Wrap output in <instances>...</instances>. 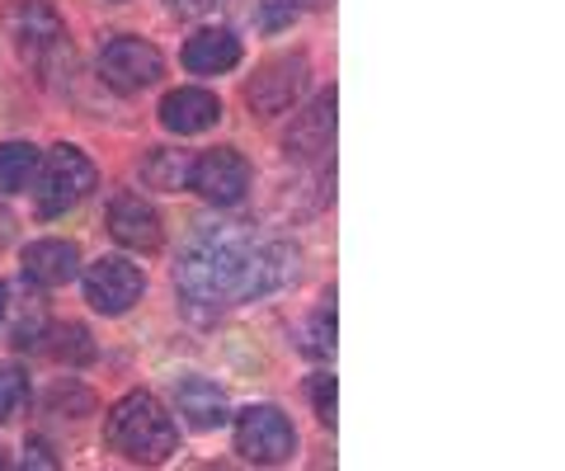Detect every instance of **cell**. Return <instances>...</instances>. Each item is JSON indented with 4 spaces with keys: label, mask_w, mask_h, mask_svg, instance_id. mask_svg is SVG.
I'll return each instance as SVG.
<instances>
[{
    "label": "cell",
    "mask_w": 565,
    "mask_h": 471,
    "mask_svg": "<svg viewBox=\"0 0 565 471\" xmlns=\"http://www.w3.org/2000/svg\"><path fill=\"white\" fill-rule=\"evenodd\" d=\"M330 142H334V90H321L297 114V124L282 132V151L292 161H321V151H330Z\"/></svg>",
    "instance_id": "11"
},
{
    "label": "cell",
    "mask_w": 565,
    "mask_h": 471,
    "mask_svg": "<svg viewBox=\"0 0 565 471\" xmlns=\"http://www.w3.org/2000/svg\"><path fill=\"white\" fill-rule=\"evenodd\" d=\"M170 6L180 10V14H207L212 6H217V0H170Z\"/></svg>",
    "instance_id": "24"
},
{
    "label": "cell",
    "mask_w": 565,
    "mask_h": 471,
    "mask_svg": "<svg viewBox=\"0 0 565 471\" xmlns=\"http://www.w3.org/2000/svg\"><path fill=\"white\" fill-rule=\"evenodd\" d=\"M29 406V373L20 363H0V425Z\"/></svg>",
    "instance_id": "19"
},
{
    "label": "cell",
    "mask_w": 565,
    "mask_h": 471,
    "mask_svg": "<svg viewBox=\"0 0 565 471\" xmlns=\"http://www.w3.org/2000/svg\"><path fill=\"white\" fill-rule=\"evenodd\" d=\"M307 52H288V57H269L245 85V99L259 118H278L282 109H292L297 95L307 90Z\"/></svg>",
    "instance_id": "7"
},
{
    "label": "cell",
    "mask_w": 565,
    "mask_h": 471,
    "mask_svg": "<svg viewBox=\"0 0 565 471\" xmlns=\"http://www.w3.org/2000/svg\"><path fill=\"white\" fill-rule=\"evenodd\" d=\"M95 66H99V81L118 95H137V90H147V85H156L166 76V57L147 39H132V33L104 43Z\"/></svg>",
    "instance_id": "6"
},
{
    "label": "cell",
    "mask_w": 565,
    "mask_h": 471,
    "mask_svg": "<svg viewBox=\"0 0 565 471\" xmlns=\"http://www.w3.org/2000/svg\"><path fill=\"white\" fill-rule=\"evenodd\" d=\"M141 292H147V274H141L132 259H122V255L99 259V265L85 274V302H90L95 311H104V317L128 311Z\"/></svg>",
    "instance_id": "9"
},
{
    "label": "cell",
    "mask_w": 565,
    "mask_h": 471,
    "mask_svg": "<svg viewBox=\"0 0 565 471\" xmlns=\"http://www.w3.org/2000/svg\"><path fill=\"white\" fill-rule=\"evenodd\" d=\"M189 184L199 189V199L212 207H236L250 189V161L232 147H212L207 156H199L189 170Z\"/></svg>",
    "instance_id": "8"
},
{
    "label": "cell",
    "mask_w": 565,
    "mask_h": 471,
    "mask_svg": "<svg viewBox=\"0 0 565 471\" xmlns=\"http://www.w3.org/2000/svg\"><path fill=\"white\" fill-rule=\"evenodd\" d=\"M236 452L255 467H282L297 452V429L278 406H245L236 415Z\"/></svg>",
    "instance_id": "5"
},
{
    "label": "cell",
    "mask_w": 565,
    "mask_h": 471,
    "mask_svg": "<svg viewBox=\"0 0 565 471\" xmlns=\"http://www.w3.org/2000/svg\"><path fill=\"white\" fill-rule=\"evenodd\" d=\"M39 217H62L71 213L85 194L95 189V161L85 156L81 147H71V142H57L47 151V161L39 165Z\"/></svg>",
    "instance_id": "3"
},
{
    "label": "cell",
    "mask_w": 565,
    "mask_h": 471,
    "mask_svg": "<svg viewBox=\"0 0 565 471\" xmlns=\"http://www.w3.org/2000/svg\"><path fill=\"white\" fill-rule=\"evenodd\" d=\"M0 471H10V458H6V448H0Z\"/></svg>",
    "instance_id": "28"
},
{
    "label": "cell",
    "mask_w": 565,
    "mask_h": 471,
    "mask_svg": "<svg viewBox=\"0 0 565 471\" xmlns=\"http://www.w3.org/2000/svg\"><path fill=\"white\" fill-rule=\"evenodd\" d=\"M217 118H222V99L212 90H199V85H184V90H170L161 99V124L180 137L207 132Z\"/></svg>",
    "instance_id": "12"
},
{
    "label": "cell",
    "mask_w": 565,
    "mask_h": 471,
    "mask_svg": "<svg viewBox=\"0 0 565 471\" xmlns=\"http://www.w3.org/2000/svg\"><path fill=\"white\" fill-rule=\"evenodd\" d=\"M297 24V0H259V29L264 33H282Z\"/></svg>",
    "instance_id": "21"
},
{
    "label": "cell",
    "mask_w": 565,
    "mask_h": 471,
    "mask_svg": "<svg viewBox=\"0 0 565 471\" xmlns=\"http://www.w3.org/2000/svg\"><path fill=\"white\" fill-rule=\"evenodd\" d=\"M10 39L20 43V52L29 57V66L39 72L43 81H57L52 76V62H66V29H62V14L47 6V0H20L10 6Z\"/></svg>",
    "instance_id": "4"
},
{
    "label": "cell",
    "mask_w": 565,
    "mask_h": 471,
    "mask_svg": "<svg viewBox=\"0 0 565 471\" xmlns=\"http://www.w3.org/2000/svg\"><path fill=\"white\" fill-rule=\"evenodd\" d=\"M39 147L33 142H6L0 147V194H20L39 174Z\"/></svg>",
    "instance_id": "17"
},
{
    "label": "cell",
    "mask_w": 565,
    "mask_h": 471,
    "mask_svg": "<svg viewBox=\"0 0 565 471\" xmlns=\"http://www.w3.org/2000/svg\"><path fill=\"white\" fill-rule=\"evenodd\" d=\"M109 448L122 452L128 462L141 467H161L174 448H180V429H174L170 410L161 406V396H151L147 387H137L109 410Z\"/></svg>",
    "instance_id": "2"
},
{
    "label": "cell",
    "mask_w": 565,
    "mask_h": 471,
    "mask_svg": "<svg viewBox=\"0 0 565 471\" xmlns=\"http://www.w3.org/2000/svg\"><path fill=\"white\" fill-rule=\"evenodd\" d=\"M20 471H57V452H52L43 439H29V448H24V462H20Z\"/></svg>",
    "instance_id": "23"
},
{
    "label": "cell",
    "mask_w": 565,
    "mask_h": 471,
    "mask_svg": "<svg viewBox=\"0 0 565 471\" xmlns=\"http://www.w3.org/2000/svg\"><path fill=\"white\" fill-rule=\"evenodd\" d=\"M174 406H180V415L193 429H217V425H226V415H232L226 392L207 377H184L180 387H174Z\"/></svg>",
    "instance_id": "15"
},
{
    "label": "cell",
    "mask_w": 565,
    "mask_h": 471,
    "mask_svg": "<svg viewBox=\"0 0 565 471\" xmlns=\"http://www.w3.org/2000/svg\"><path fill=\"white\" fill-rule=\"evenodd\" d=\"M297 269L302 259H297L292 240L264 236L255 226H212L184 246L174 278H180L184 302L212 317L222 307L269 298L282 283H292Z\"/></svg>",
    "instance_id": "1"
},
{
    "label": "cell",
    "mask_w": 565,
    "mask_h": 471,
    "mask_svg": "<svg viewBox=\"0 0 565 471\" xmlns=\"http://www.w3.org/2000/svg\"><path fill=\"white\" fill-rule=\"evenodd\" d=\"M180 62L193 76H226V72H236V62H241V39L226 29H199L184 43Z\"/></svg>",
    "instance_id": "13"
},
{
    "label": "cell",
    "mask_w": 565,
    "mask_h": 471,
    "mask_svg": "<svg viewBox=\"0 0 565 471\" xmlns=\"http://www.w3.org/2000/svg\"><path fill=\"white\" fill-rule=\"evenodd\" d=\"M33 349H43V354L62 358V363H95V340L81 321H47V330Z\"/></svg>",
    "instance_id": "16"
},
{
    "label": "cell",
    "mask_w": 565,
    "mask_h": 471,
    "mask_svg": "<svg viewBox=\"0 0 565 471\" xmlns=\"http://www.w3.org/2000/svg\"><path fill=\"white\" fill-rule=\"evenodd\" d=\"M307 354L311 358L334 354V298L326 302V311H316V317L307 321Z\"/></svg>",
    "instance_id": "20"
},
{
    "label": "cell",
    "mask_w": 565,
    "mask_h": 471,
    "mask_svg": "<svg viewBox=\"0 0 565 471\" xmlns=\"http://www.w3.org/2000/svg\"><path fill=\"white\" fill-rule=\"evenodd\" d=\"M14 240V217H10V207H0V250H6Z\"/></svg>",
    "instance_id": "25"
},
{
    "label": "cell",
    "mask_w": 565,
    "mask_h": 471,
    "mask_svg": "<svg viewBox=\"0 0 565 471\" xmlns=\"http://www.w3.org/2000/svg\"><path fill=\"white\" fill-rule=\"evenodd\" d=\"M302 6H311V10H330L334 0H302Z\"/></svg>",
    "instance_id": "27"
},
{
    "label": "cell",
    "mask_w": 565,
    "mask_h": 471,
    "mask_svg": "<svg viewBox=\"0 0 565 471\" xmlns=\"http://www.w3.org/2000/svg\"><path fill=\"white\" fill-rule=\"evenodd\" d=\"M6 302H10V288L0 283V321H6Z\"/></svg>",
    "instance_id": "26"
},
{
    "label": "cell",
    "mask_w": 565,
    "mask_h": 471,
    "mask_svg": "<svg viewBox=\"0 0 565 471\" xmlns=\"http://www.w3.org/2000/svg\"><path fill=\"white\" fill-rule=\"evenodd\" d=\"M109 236L137 255H161V246H166V226L156 217V207L132 194H118L109 203Z\"/></svg>",
    "instance_id": "10"
},
{
    "label": "cell",
    "mask_w": 565,
    "mask_h": 471,
    "mask_svg": "<svg viewBox=\"0 0 565 471\" xmlns=\"http://www.w3.org/2000/svg\"><path fill=\"white\" fill-rule=\"evenodd\" d=\"M307 396H311V406H316V415L334 429V377L330 373H321V377H311L307 382Z\"/></svg>",
    "instance_id": "22"
},
{
    "label": "cell",
    "mask_w": 565,
    "mask_h": 471,
    "mask_svg": "<svg viewBox=\"0 0 565 471\" xmlns=\"http://www.w3.org/2000/svg\"><path fill=\"white\" fill-rule=\"evenodd\" d=\"M81 274V250L71 240H33L24 250V278L33 288H62Z\"/></svg>",
    "instance_id": "14"
},
{
    "label": "cell",
    "mask_w": 565,
    "mask_h": 471,
    "mask_svg": "<svg viewBox=\"0 0 565 471\" xmlns=\"http://www.w3.org/2000/svg\"><path fill=\"white\" fill-rule=\"evenodd\" d=\"M189 170H193V161L184 151L161 147V151H151L147 161H141V180H147L151 189H161V194H174V189L189 184Z\"/></svg>",
    "instance_id": "18"
}]
</instances>
